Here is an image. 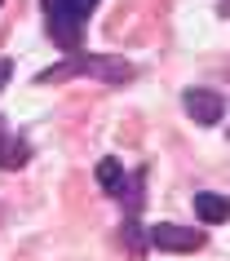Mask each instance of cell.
<instances>
[{
    "instance_id": "obj_1",
    "label": "cell",
    "mask_w": 230,
    "mask_h": 261,
    "mask_svg": "<svg viewBox=\"0 0 230 261\" xmlns=\"http://www.w3.org/2000/svg\"><path fill=\"white\" fill-rule=\"evenodd\" d=\"M67 75H89V80H107V84H124L133 75V67L124 58H111V54H75L71 62H58V67L40 71L36 84H54V80H67Z\"/></svg>"
},
{
    "instance_id": "obj_2",
    "label": "cell",
    "mask_w": 230,
    "mask_h": 261,
    "mask_svg": "<svg viewBox=\"0 0 230 261\" xmlns=\"http://www.w3.org/2000/svg\"><path fill=\"white\" fill-rule=\"evenodd\" d=\"M97 9V0H44V18H49V36L62 49H80L84 40V18Z\"/></svg>"
},
{
    "instance_id": "obj_3",
    "label": "cell",
    "mask_w": 230,
    "mask_h": 261,
    "mask_svg": "<svg viewBox=\"0 0 230 261\" xmlns=\"http://www.w3.org/2000/svg\"><path fill=\"white\" fill-rule=\"evenodd\" d=\"M146 239H150V248H160V252H195V248H203V230L173 226V221H160V226H150Z\"/></svg>"
},
{
    "instance_id": "obj_4",
    "label": "cell",
    "mask_w": 230,
    "mask_h": 261,
    "mask_svg": "<svg viewBox=\"0 0 230 261\" xmlns=\"http://www.w3.org/2000/svg\"><path fill=\"white\" fill-rule=\"evenodd\" d=\"M182 107L195 124H221L226 115V97L217 93V89H186L182 93Z\"/></svg>"
},
{
    "instance_id": "obj_5",
    "label": "cell",
    "mask_w": 230,
    "mask_h": 261,
    "mask_svg": "<svg viewBox=\"0 0 230 261\" xmlns=\"http://www.w3.org/2000/svg\"><path fill=\"white\" fill-rule=\"evenodd\" d=\"M195 213H199L208 226L230 221V199H226V195H213V191H199V195H195Z\"/></svg>"
},
{
    "instance_id": "obj_6",
    "label": "cell",
    "mask_w": 230,
    "mask_h": 261,
    "mask_svg": "<svg viewBox=\"0 0 230 261\" xmlns=\"http://www.w3.org/2000/svg\"><path fill=\"white\" fill-rule=\"evenodd\" d=\"M97 186H102L107 195H120L124 191V164H120V160H111V155H107V160H97Z\"/></svg>"
},
{
    "instance_id": "obj_7",
    "label": "cell",
    "mask_w": 230,
    "mask_h": 261,
    "mask_svg": "<svg viewBox=\"0 0 230 261\" xmlns=\"http://www.w3.org/2000/svg\"><path fill=\"white\" fill-rule=\"evenodd\" d=\"M27 146H22V142H9V138H5V142H0V168H18V164H27Z\"/></svg>"
},
{
    "instance_id": "obj_8",
    "label": "cell",
    "mask_w": 230,
    "mask_h": 261,
    "mask_svg": "<svg viewBox=\"0 0 230 261\" xmlns=\"http://www.w3.org/2000/svg\"><path fill=\"white\" fill-rule=\"evenodd\" d=\"M9 71H14V62H0V89L9 84Z\"/></svg>"
}]
</instances>
